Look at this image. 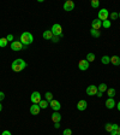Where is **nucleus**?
I'll return each instance as SVG.
<instances>
[{
    "mask_svg": "<svg viewBox=\"0 0 120 135\" xmlns=\"http://www.w3.org/2000/svg\"><path fill=\"white\" fill-rule=\"evenodd\" d=\"M11 68L14 73H19V71L24 70L25 68H27V63H25V60H23L22 58H17L12 62Z\"/></svg>",
    "mask_w": 120,
    "mask_h": 135,
    "instance_id": "1",
    "label": "nucleus"
},
{
    "mask_svg": "<svg viewBox=\"0 0 120 135\" xmlns=\"http://www.w3.org/2000/svg\"><path fill=\"white\" fill-rule=\"evenodd\" d=\"M19 41L22 42L24 46H28L30 45V44H33L34 41V36H33V34L29 33V31H24V33H22V35H20L19 37Z\"/></svg>",
    "mask_w": 120,
    "mask_h": 135,
    "instance_id": "2",
    "label": "nucleus"
},
{
    "mask_svg": "<svg viewBox=\"0 0 120 135\" xmlns=\"http://www.w3.org/2000/svg\"><path fill=\"white\" fill-rule=\"evenodd\" d=\"M50 31L53 33L54 36H59V37H62V28L60 24H53V27H52V29H50Z\"/></svg>",
    "mask_w": 120,
    "mask_h": 135,
    "instance_id": "3",
    "label": "nucleus"
},
{
    "mask_svg": "<svg viewBox=\"0 0 120 135\" xmlns=\"http://www.w3.org/2000/svg\"><path fill=\"white\" fill-rule=\"evenodd\" d=\"M25 48V46L23 45L20 41H13V42H11V50L12 51H22V50H24Z\"/></svg>",
    "mask_w": 120,
    "mask_h": 135,
    "instance_id": "4",
    "label": "nucleus"
},
{
    "mask_svg": "<svg viewBox=\"0 0 120 135\" xmlns=\"http://www.w3.org/2000/svg\"><path fill=\"white\" fill-rule=\"evenodd\" d=\"M108 16H109V13H108V10H107V8H102V10L98 11V20L102 21V22L108 20Z\"/></svg>",
    "mask_w": 120,
    "mask_h": 135,
    "instance_id": "5",
    "label": "nucleus"
},
{
    "mask_svg": "<svg viewBox=\"0 0 120 135\" xmlns=\"http://www.w3.org/2000/svg\"><path fill=\"white\" fill-rule=\"evenodd\" d=\"M30 100L33 104H39L40 101L42 100L41 99V94L39 92H33L31 93V97H30Z\"/></svg>",
    "mask_w": 120,
    "mask_h": 135,
    "instance_id": "6",
    "label": "nucleus"
},
{
    "mask_svg": "<svg viewBox=\"0 0 120 135\" xmlns=\"http://www.w3.org/2000/svg\"><path fill=\"white\" fill-rule=\"evenodd\" d=\"M78 68H79V70L82 71H85L89 69V62H88L87 59H81L78 63Z\"/></svg>",
    "mask_w": 120,
    "mask_h": 135,
    "instance_id": "7",
    "label": "nucleus"
},
{
    "mask_svg": "<svg viewBox=\"0 0 120 135\" xmlns=\"http://www.w3.org/2000/svg\"><path fill=\"white\" fill-rule=\"evenodd\" d=\"M87 94L88 95H96V93H97V86L95 84H90L89 87H87Z\"/></svg>",
    "mask_w": 120,
    "mask_h": 135,
    "instance_id": "8",
    "label": "nucleus"
},
{
    "mask_svg": "<svg viewBox=\"0 0 120 135\" xmlns=\"http://www.w3.org/2000/svg\"><path fill=\"white\" fill-rule=\"evenodd\" d=\"M73 8H75V3H73L72 0H67V1H65L64 3V10L67 12L72 11Z\"/></svg>",
    "mask_w": 120,
    "mask_h": 135,
    "instance_id": "9",
    "label": "nucleus"
},
{
    "mask_svg": "<svg viewBox=\"0 0 120 135\" xmlns=\"http://www.w3.org/2000/svg\"><path fill=\"white\" fill-rule=\"evenodd\" d=\"M87 107H88L87 100H79L77 103V110L78 111H84V110H87Z\"/></svg>",
    "mask_w": 120,
    "mask_h": 135,
    "instance_id": "10",
    "label": "nucleus"
},
{
    "mask_svg": "<svg viewBox=\"0 0 120 135\" xmlns=\"http://www.w3.org/2000/svg\"><path fill=\"white\" fill-rule=\"evenodd\" d=\"M115 106H117V104H115L114 98H108L106 100V107H107V109L112 110V109H114Z\"/></svg>",
    "mask_w": 120,
    "mask_h": 135,
    "instance_id": "11",
    "label": "nucleus"
},
{
    "mask_svg": "<svg viewBox=\"0 0 120 135\" xmlns=\"http://www.w3.org/2000/svg\"><path fill=\"white\" fill-rule=\"evenodd\" d=\"M49 105H50V107L54 110V111H59V110L61 109V105H60V101H58V100H52L49 103Z\"/></svg>",
    "mask_w": 120,
    "mask_h": 135,
    "instance_id": "12",
    "label": "nucleus"
},
{
    "mask_svg": "<svg viewBox=\"0 0 120 135\" xmlns=\"http://www.w3.org/2000/svg\"><path fill=\"white\" fill-rule=\"evenodd\" d=\"M41 107L39 106V104H33L30 106V113L31 115H39Z\"/></svg>",
    "mask_w": 120,
    "mask_h": 135,
    "instance_id": "13",
    "label": "nucleus"
},
{
    "mask_svg": "<svg viewBox=\"0 0 120 135\" xmlns=\"http://www.w3.org/2000/svg\"><path fill=\"white\" fill-rule=\"evenodd\" d=\"M60 121H61V115H60L58 111H55V112L52 115V122H53V123H60Z\"/></svg>",
    "mask_w": 120,
    "mask_h": 135,
    "instance_id": "14",
    "label": "nucleus"
},
{
    "mask_svg": "<svg viewBox=\"0 0 120 135\" xmlns=\"http://www.w3.org/2000/svg\"><path fill=\"white\" fill-rule=\"evenodd\" d=\"M91 27H92V29H96V30H98V29L102 27V21H100L97 18V20H94L91 22Z\"/></svg>",
    "mask_w": 120,
    "mask_h": 135,
    "instance_id": "15",
    "label": "nucleus"
},
{
    "mask_svg": "<svg viewBox=\"0 0 120 135\" xmlns=\"http://www.w3.org/2000/svg\"><path fill=\"white\" fill-rule=\"evenodd\" d=\"M42 36H43V39L45 40H52L54 35H53V33H52L50 30H46V31H43V35H42Z\"/></svg>",
    "mask_w": 120,
    "mask_h": 135,
    "instance_id": "16",
    "label": "nucleus"
},
{
    "mask_svg": "<svg viewBox=\"0 0 120 135\" xmlns=\"http://www.w3.org/2000/svg\"><path fill=\"white\" fill-rule=\"evenodd\" d=\"M111 63H112L113 65H115V66H119L120 65V57H118V56L111 57Z\"/></svg>",
    "mask_w": 120,
    "mask_h": 135,
    "instance_id": "17",
    "label": "nucleus"
},
{
    "mask_svg": "<svg viewBox=\"0 0 120 135\" xmlns=\"http://www.w3.org/2000/svg\"><path fill=\"white\" fill-rule=\"evenodd\" d=\"M107 89H108V87H107V84H106V83H101L100 86L97 87V90H98V92H101V93L107 92Z\"/></svg>",
    "mask_w": 120,
    "mask_h": 135,
    "instance_id": "18",
    "label": "nucleus"
},
{
    "mask_svg": "<svg viewBox=\"0 0 120 135\" xmlns=\"http://www.w3.org/2000/svg\"><path fill=\"white\" fill-rule=\"evenodd\" d=\"M107 95H108L109 98H114L115 97V89L114 88H108V89H107Z\"/></svg>",
    "mask_w": 120,
    "mask_h": 135,
    "instance_id": "19",
    "label": "nucleus"
},
{
    "mask_svg": "<svg viewBox=\"0 0 120 135\" xmlns=\"http://www.w3.org/2000/svg\"><path fill=\"white\" fill-rule=\"evenodd\" d=\"M48 105H49V103H48L47 100H41V101L39 103V106L41 107V109H47Z\"/></svg>",
    "mask_w": 120,
    "mask_h": 135,
    "instance_id": "20",
    "label": "nucleus"
},
{
    "mask_svg": "<svg viewBox=\"0 0 120 135\" xmlns=\"http://www.w3.org/2000/svg\"><path fill=\"white\" fill-rule=\"evenodd\" d=\"M101 62H102V64H109L111 63V57H108V56H103L102 58H101Z\"/></svg>",
    "mask_w": 120,
    "mask_h": 135,
    "instance_id": "21",
    "label": "nucleus"
},
{
    "mask_svg": "<svg viewBox=\"0 0 120 135\" xmlns=\"http://www.w3.org/2000/svg\"><path fill=\"white\" fill-rule=\"evenodd\" d=\"M87 60H88L89 63L94 62V60H95V54L91 53V52H90V53H88V54H87Z\"/></svg>",
    "mask_w": 120,
    "mask_h": 135,
    "instance_id": "22",
    "label": "nucleus"
},
{
    "mask_svg": "<svg viewBox=\"0 0 120 135\" xmlns=\"http://www.w3.org/2000/svg\"><path fill=\"white\" fill-rule=\"evenodd\" d=\"M90 34H91L94 37H98L101 35L100 30H96V29H91V30H90Z\"/></svg>",
    "mask_w": 120,
    "mask_h": 135,
    "instance_id": "23",
    "label": "nucleus"
},
{
    "mask_svg": "<svg viewBox=\"0 0 120 135\" xmlns=\"http://www.w3.org/2000/svg\"><path fill=\"white\" fill-rule=\"evenodd\" d=\"M7 40H6V37H1V39H0V47H6V46H7Z\"/></svg>",
    "mask_w": 120,
    "mask_h": 135,
    "instance_id": "24",
    "label": "nucleus"
},
{
    "mask_svg": "<svg viewBox=\"0 0 120 135\" xmlns=\"http://www.w3.org/2000/svg\"><path fill=\"white\" fill-rule=\"evenodd\" d=\"M45 97H46V100H47L48 103H50V101L53 100V94H52L50 92H47V93H46Z\"/></svg>",
    "mask_w": 120,
    "mask_h": 135,
    "instance_id": "25",
    "label": "nucleus"
},
{
    "mask_svg": "<svg viewBox=\"0 0 120 135\" xmlns=\"http://www.w3.org/2000/svg\"><path fill=\"white\" fill-rule=\"evenodd\" d=\"M111 25H112V23H111V21H109V20L103 21V22H102V27H103V28H106V29L111 28Z\"/></svg>",
    "mask_w": 120,
    "mask_h": 135,
    "instance_id": "26",
    "label": "nucleus"
},
{
    "mask_svg": "<svg viewBox=\"0 0 120 135\" xmlns=\"http://www.w3.org/2000/svg\"><path fill=\"white\" fill-rule=\"evenodd\" d=\"M105 129H106V132L112 133L113 132V124L112 123H107L106 126H105Z\"/></svg>",
    "mask_w": 120,
    "mask_h": 135,
    "instance_id": "27",
    "label": "nucleus"
},
{
    "mask_svg": "<svg viewBox=\"0 0 120 135\" xmlns=\"http://www.w3.org/2000/svg\"><path fill=\"white\" fill-rule=\"evenodd\" d=\"M119 128H120V127L118 126V124H113V132L111 133V134H113V135H118V132H119Z\"/></svg>",
    "mask_w": 120,
    "mask_h": 135,
    "instance_id": "28",
    "label": "nucleus"
},
{
    "mask_svg": "<svg viewBox=\"0 0 120 135\" xmlns=\"http://www.w3.org/2000/svg\"><path fill=\"white\" fill-rule=\"evenodd\" d=\"M98 6H100V1L98 0H91V7L97 8Z\"/></svg>",
    "mask_w": 120,
    "mask_h": 135,
    "instance_id": "29",
    "label": "nucleus"
},
{
    "mask_svg": "<svg viewBox=\"0 0 120 135\" xmlns=\"http://www.w3.org/2000/svg\"><path fill=\"white\" fill-rule=\"evenodd\" d=\"M62 135H72V130L70 128H66V129L62 132Z\"/></svg>",
    "mask_w": 120,
    "mask_h": 135,
    "instance_id": "30",
    "label": "nucleus"
},
{
    "mask_svg": "<svg viewBox=\"0 0 120 135\" xmlns=\"http://www.w3.org/2000/svg\"><path fill=\"white\" fill-rule=\"evenodd\" d=\"M109 16H111V20H117L118 17H119V13L118 12H112Z\"/></svg>",
    "mask_w": 120,
    "mask_h": 135,
    "instance_id": "31",
    "label": "nucleus"
},
{
    "mask_svg": "<svg viewBox=\"0 0 120 135\" xmlns=\"http://www.w3.org/2000/svg\"><path fill=\"white\" fill-rule=\"evenodd\" d=\"M13 35H12V34H10V35H7V36H6V40H7V41H11V42H13Z\"/></svg>",
    "mask_w": 120,
    "mask_h": 135,
    "instance_id": "32",
    "label": "nucleus"
},
{
    "mask_svg": "<svg viewBox=\"0 0 120 135\" xmlns=\"http://www.w3.org/2000/svg\"><path fill=\"white\" fill-rule=\"evenodd\" d=\"M4 99H5V94H4V92H0V101Z\"/></svg>",
    "mask_w": 120,
    "mask_h": 135,
    "instance_id": "33",
    "label": "nucleus"
},
{
    "mask_svg": "<svg viewBox=\"0 0 120 135\" xmlns=\"http://www.w3.org/2000/svg\"><path fill=\"white\" fill-rule=\"evenodd\" d=\"M59 39H60V37H59V36H53V39H52V41H53V42H58V41H59Z\"/></svg>",
    "mask_w": 120,
    "mask_h": 135,
    "instance_id": "34",
    "label": "nucleus"
},
{
    "mask_svg": "<svg viewBox=\"0 0 120 135\" xmlns=\"http://www.w3.org/2000/svg\"><path fill=\"white\" fill-rule=\"evenodd\" d=\"M1 135H12V134H11L10 132H8V130H4L3 134H1Z\"/></svg>",
    "mask_w": 120,
    "mask_h": 135,
    "instance_id": "35",
    "label": "nucleus"
},
{
    "mask_svg": "<svg viewBox=\"0 0 120 135\" xmlns=\"http://www.w3.org/2000/svg\"><path fill=\"white\" fill-rule=\"evenodd\" d=\"M96 95H97L98 98H101V97L103 95V93H101V92H98V90H97V93H96Z\"/></svg>",
    "mask_w": 120,
    "mask_h": 135,
    "instance_id": "36",
    "label": "nucleus"
},
{
    "mask_svg": "<svg viewBox=\"0 0 120 135\" xmlns=\"http://www.w3.org/2000/svg\"><path fill=\"white\" fill-rule=\"evenodd\" d=\"M59 127H60V123H54V128H55V129H58Z\"/></svg>",
    "mask_w": 120,
    "mask_h": 135,
    "instance_id": "37",
    "label": "nucleus"
},
{
    "mask_svg": "<svg viewBox=\"0 0 120 135\" xmlns=\"http://www.w3.org/2000/svg\"><path fill=\"white\" fill-rule=\"evenodd\" d=\"M117 107H118V110H119V111H120V101H119V103H118V106H117Z\"/></svg>",
    "mask_w": 120,
    "mask_h": 135,
    "instance_id": "38",
    "label": "nucleus"
},
{
    "mask_svg": "<svg viewBox=\"0 0 120 135\" xmlns=\"http://www.w3.org/2000/svg\"><path fill=\"white\" fill-rule=\"evenodd\" d=\"M3 110V105H1V103H0V111Z\"/></svg>",
    "mask_w": 120,
    "mask_h": 135,
    "instance_id": "39",
    "label": "nucleus"
},
{
    "mask_svg": "<svg viewBox=\"0 0 120 135\" xmlns=\"http://www.w3.org/2000/svg\"><path fill=\"white\" fill-rule=\"evenodd\" d=\"M118 135H120V128H119V132H118Z\"/></svg>",
    "mask_w": 120,
    "mask_h": 135,
    "instance_id": "40",
    "label": "nucleus"
},
{
    "mask_svg": "<svg viewBox=\"0 0 120 135\" xmlns=\"http://www.w3.org/2000/svg\"><path fill=\"white\" fill-rule=\"evenodd\" d=\"M119 18H120V12H119Z\"/></svg>",
    "mask_w": 120,
    "mask_h": 135,
    "instance_id": "41",
    "label": "nucleus"
},
{
    "mask_svg": "<svg viewBox=\"0 0 120 135\" xmlns=\"http://www.w3.org/2000/svg\"><path fill=\"white\" fill-rule=\"evenodd\" d=\"M111 135H113V134H111Z\"/></svg>",
    "mask_w": 120,
    "mask_h": 135,
    "instance_id": "42",
    "label": "nucleus"
}]
</instances>
